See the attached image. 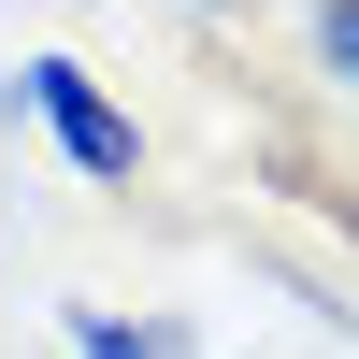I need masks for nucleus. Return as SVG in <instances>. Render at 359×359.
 I'll return each mask as SVG.
<instances>
[{
    "instance_id": "nucleus-1",
    "label": "nucleus",
    "mask_w": 359,
    "mask_h": 359,
    "mask_svg": "<svg viewBox=\"0 0 359 359\" xmlns=\"http://www.w3.org/2000/svg\"><path fill=\"white\" fill-rule=\"evenodd\" d=\"M29 115H43V130H57V144H72V158H86V172H130V115H115V101H101V86H86V72H72V57H29Z\"/></svg>"
},
{
    "instance_id": "nucleus-2",
    "label": "nucleus",
    "mask_w": 359,
    "mask_h": 359,
    "mask_svg": "<svg viewBox=\"0 0 359 359\" xmlns=\"http://www.w3.org/2000/svg\"><path fill=\"white\" fill-rule=\"evenodd\" d=\"M86 359H187V331H115V316H86Z\"/></svg>"
},
{
    "instance_id": "nucleus-3",
    "label": "nucleus",
    "mask_w": 359,
    "mask_h": 359,
    "mask_svg": "<svg viewBox=\"0 0 359 359\" xmlns=\"http://www.w3.org/2000/svg\"><path fill=\"white\" fill-rule=\"evenodd\" d=\"M316 43H331V72H359V0H331V15H316Z\"/></svg>"
}]
</instances>
